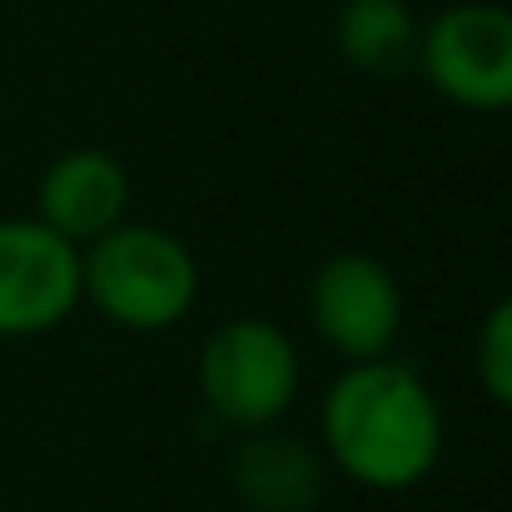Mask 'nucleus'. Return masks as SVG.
Listing matches in <instances>:
<instances>
[{"label":"nucleus","mask_w":512,"mask_h":512,"mask_svg":"<svg viewBox=\"0 0 512 512\" xmlns=\"http://www.w3.org/2000/svg\"><path fill=\"white\" fill-rule=\"evenodd\" d=\"M329 463L373 493L418 488L443 458V408L398 358L348 363L319 408Z\"/></svg>","instance_id":"obj_1"},{"label":"nucleus","mask_w":512,"mask_h":512,"mask_svg":"<svg viewBox=\"0 0 512 512\" xmlns=\"http://www.w3.org/2000/svg\"><path fill=\"white\" fill-rule=\"evenodd\" d=\"M234 493L254 512H309L324 498L329 463L299 438L254 428L229 458Z\"/></svg>","instance_id":"obj_8"},{"label":"nucleus","mask_w":512,"mask_h":512,"mask_svg":"<svg viewBox=\"0 0 512 512\" xmlns=\"http://www.w3.org/2000/svg\"><path fill=\"white\" fill-rule=\"evenodd\" d=\"M334 40L353 70L398 80L418 65L423 25L408 0H343L339 20H334Z\"/></svg>","instance_id":"obj_9"},{"label":"nucleus","mask_w":512,"mask_h":512,"mask_svg":"<svg viewBox=\"0 0 512 512\" xmlns=\"http://www.w3.org/2000/svg\"><path fill=\"white\" fill-rule=\"evenodd\" d=\"M199 393L229 428H274L299 398V348L269 319H229L199 348Z\"/></svg>","instance_id":"obj_3"},{"label":"nucleus","mask_w":512,"mask_h":512,"mask_svg":"<svg viewBox=\"0 0 512 512\" xmlns=\"http://www.w3.org/2000/svg\"><path fill=\"white\" fill-rule=\"evenodd\" d=\"M478 378L493 403L512 408V294H503L488 309V319L478 329Z\"/></svg>","instance_id":"obj_10"},{"label":"nucleus","mask_w":512,"mask_h":512,"mask_svg":"<svg viewBox=\"0 0 512 512\" xmlns=\"http://www.w3.org/2000/svg\"><path fill=\"white\" fill-rule=\"evenodd\" d=\"M80 289L110 324L160 334L194 309L199 264L160 224H115L80 254Z\"/></svg>","instance_id":"obj_2"},{"label":"nucleus","mask_w":512,"mask_h":512,"mask_svg":"<svg viewBox=\"0 0 512 512\" xmlns=\"http://www.w3.org/2000/svg\"><path fill=\"white\" fill-rule=\"evenodd\" d=\"M309 314H314L319 339L339 358L363 363V358H383L393 348L398 329H403V294L383 259L343 249L319 264V274L309 284Z\"/></svg>","instance_id":"obj_6"},{"label":"nucleus","mask_w":512,"mask_h":512,"mask_svg":"<svg viewBox=\"0 0 512 512\" xmlns=\"http://www.w3.org/2000/svg\"><path fill=\"white\" fill-rule=\"evenodd\" d=\"M80 299V244L40 219H0V339L50 334Z\"/></svg>","instance_id":"obj_5"},{"label":"nucleus","mask_w":512,"mask_h":512,"mask_svg":"<svg viewBox=\"0 0 512 512\" xmlns=\"http://www.w3.org/2000/svg\"><path fill=\"white\" fill-rule=\"evenodd\" d=\"M433 90L463 110H512V10L493 0L448 5L418 45Z\"/></svg>","instance_id":"obj_4"},{"label":"nucleus","mask_w":512,"mask_h":512,"mask_svg":"<svg viewBox=\"0 0 512 512\" xmlns=\"http://www.w3.org/2000/svg\"><path fill=\"white\" fill-rule=\"evenodd\" d=\"M40 224H50L70 244H95L115 224H125L130 209V174L105 150H65L40 174Z\"/></svg>","instance_id":"obj_7"}]
</instances>
